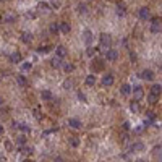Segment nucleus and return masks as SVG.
<instances>
[{
	"label": "nucleus",
	"mask_w": 162,
	"mask_h": 162,
	"mask_svg": "<svg viewBox=\"0 0 162 162\" xmlns=\"http://www.w3.org/2000/svg\"><path fill=\"white\" fill-rule=\"evenodd\" d=\"M99 41H101V47H102V49H110V47H112V37H110L109 34L102 33L101 36H99Z\"/></svg>",
	"instance_id": "1"
},
{
	"label": "nucleus",
	"mask_w": 162,
	"mask_h": 162,
	"mask_svg": "<svg viewBox=\"0 0 162 162\" xmlns=\"http://www.w3.org/2000/svg\"><path fill=\"white\" fill-rule=\"evenodd\" d=\"M131 91H133V97H135V101H141V99H143L144 91H143V88H141V86H135Z\"/></svg>",
	"instance_id": "2"
},
{
	"label": "nucleus",
	"mask_w": 162,
	"mask_h": 162,
	"mask_svg": "<svg viewBox=\"0 0 162 162\" xmlns=\"http://www.w3.org/2000/svg\"><path fill=\"white\" fill-rule=\"evenodd\" d=\"M105 57H107L109 62H115L117 58H118V52H117L115 49H107V52H105Z\"/></svg>",
	"instance_id": "3"
},
{
	"label": "nucleus",
	"mask_w": 162,
	"mask_h": 162,
	"mask_svg": "<svg viewBox=\"0 0 162 162\" xmlns=\"http://www.w3.org/2000/svg\"><path fill=\"white\" fill-rule=\"evenodd\" d=\"M154 76H156V75H154L153 70H143V71H141V78L146 80V81H153Z\"/></svg>",
	"instance_id": "4"
},
{
	"label": "nucleus",
	"mask_w": 162,
	"mask_h": 162,
	"mask_svg": "<svg viewBox=\"0 0 162 162\" xmlns=\"http://www.w3.org/2000/svg\"><path fill=\"white\" fill-rule=\"evenodd\" d=\"M138 16H139L141 20H149L151 16V12L147 7H143V8H139V12H138Z\"/></svg>",
	"instance_id": "5"
},
{
	"label": "nucleus",
	"mask_w": 162,
	"mask_h": 162,
	"mask_svg": "<svg viewBox=\"0 0 162 162\" xmlns=\"http://www.w3.org/2000/svg\"><path fill=\"white\" fill-rule=\"evenodd\" d=\"M70 29H71V26L68 25V23H65V21L58 23V31H60L62 34H68V33H70Z\"/></svg>",
	"instance_id": "6"
},
{
	"label": "nucleus",
	"mask_w": 162,
	"mask_h": 162,
	"mask_svg": "<svg viewBox=\"0 0 162 162\" xmlns=\"http://www.w3.org/2000/svg\"><path fill=\"white\" fill-rule=\"evenodd\" d=\"M113 75H110V73H107V75H104V76H102V84L104 86H112L113 84Z\"/></svg>",
	"instance_id": "7"
},
{
	"label": "nucleus",
	"mask_w": 162,
	"mask_h": 162,
	"mask_svg": "<svg viewBox=\"0 0 162 162\" xmlns=\"http://www.w3.org/2000/svg\"><path fill=\"white\" fill-rule=\"evenodd\" d=\"M68 126H71V128H75V130H80L83 125L78 118H68Z\"/></svg>",
	"instance_id": "8"
},
{
	"label": "nucleus",
	"mask_w": 162,
	"mask_h": 162,
	"mask_svg": "<svg viewBox=\"0 0 162 162\" xmlns=\"http://www.w3.org/2000/svg\"><path fill=\"white\" fill-rule=\"evenodd\" d=\"M151 33H154V34L161 33V20H153V25H151Z\"/></svg>",
	"instance_id": "9"
},
{
	"label": "nucleus",
	"mask_w": 162,
	"mask_h": 162,
	"mask_svg": "<svg viewBox=\"0 0 162 162\" xmlns=\"http://www.w3.org/2000/svg\"><path fill=\"white\" fill-rule=\"evenodd\" d=\"M10 60H12L13 63H21L23 57H21V54H20V52H13L12 55H10Z\"/></svg>",
	"instance_id": "10"
},
{
	"label": "nucleus",
	"mask_w": 162,
	"mask_h": 162,
	"mask_svg": "<svg viewBox=\"0 0 162 162\" xmlns=\"http://www.w3.org/2000/svg\"><path fill=\"white\" fill-rule=\"evenodd\" d=\"M92 70L94 71H102L104 70V62L102 60H94V63H92Z\"/></svg>",
	"instance_id": "11"
},
{
	"label": "nucleus",
	"mask_w": 162,
	"mask_h": 162,
	"mask_svg": "<svg viewBox=\"0 0 162 162\" xmlns=\"http://www.w3.org/2000/svg\"><path fill=\"white\" fill-rule=\"evenodd\" d=\"M52 92L49 91V89H44L42 92H41V99H42V101H52Z\"/></svg>",
	"instance_id": "12"
},
{
	"label": "nucleus",
	"mask_w": 162,
	"mask_h": 162,
	"mask_svg": "<svg viewBox=\"0 0 162 162\" xmlns=\"http://www.w3.org/2000/svg\"><path fill=\"white\" fill-rule=\"evenodd\" d=\"M16 83H18L21 88H26L28 86V80H26L25 75H18V76H16Z\"/></svg>",
	"instance_id": "13"
},
{
	"label": "nucleus",
	"mask_w": 162,
	"mask_h": 162,
	"mask_svg": "<svg viewBox=\"0 0 162 162\" xmlns=\"http://www.w3.org/2000/svg\"><path fill=\"white\" fill-rule=\"evenodd\" d=\"M55 54H57L58 58H63L65 55H67V49H65L63 46H58L57 49H55Z\"/></svg>",
	"instance_id": "14"
},
{
	"label": "nucleus",
	"mask_w": 162,
	"mask_h": 162,
	"mask_svg": "<svg viewBox=\"0 0 162 162\" xmlns=\"http://www.w3.org/2000/svg\"><path fill=\"white\" fill-rule=\"evenodd\" d=\"M120 92H122L123 96H130V94H131V86H130V84H122Z\"/></svg>",
	"instance_id": "15"
},
{
	"label": "nucleus",
	"mask_w": 162,
	"mask_h": 162,
	"mask_svg": "<svg viewBox=\"0 0 162 162\" xmlns=\"http://www.w3.org/2000/svg\"><path fill=\"white\" fill-rule=\"evenodd\" d=\"M161 92H162V88H161V84H153V86H151V94L161 96Z\"/></svg>",
	"instance_id": "16"
},
{
	"label": "nucleus",
	"mask_w": 162,
	"mask_h": 162,
	"mask_svg": "<svg viewBox=\"0 0 162 162\" xmlns=\"http://www.w3.org/2000/svg\"><path fill=\"white\" fill-rule=\"evenodd\" d=\"M21 41L25 44H29L31 41H33V34H31V33H23L21 34Z\"/></svg>",
	"instance_id": "17"
},
{
	"label": "nucleus",
	"mask_w": 162,
	"mask_h": 162,
	"mask_svg": "<svg viewBox=\"0 0 162 162\" xmlns=\"http://www.w3.org/2000/svg\"><path fill=\"white\" fill-rule=\"evenodd\" d=\"M131 151H133V153H139V151H144V144H143V143H133Z\"/></svg>",
	"instance_id": "18"
},
{
	"label": "nucleus",
	"mask_w": 162,
	"mask_h": 162,
	"mask_svg": "<svg viewBox=\"0 0 162 162\" xmlns=\"http://www.w3.org/2000/svg\"><path fill=\"white\" fill-rule=\"evenodd\" d=\"M84 42L88 44V46L92 42V33H91L89 29H86V31H84Z\"/></svg>",
	"instance_id": "19"
},
{
	"label": "nucleus",
	"mask_w": 162,
	"mask_h": 162,
	"mask_svg": "<svg viewBox=\"0 0 162 162\" xmlns=\"http://www.w3.org/2000/svg\"><path fill=\"white\" fill-rule=\"evenodd\" d=\"M18 128L21 130L23 133H31V128H29V125H28V123H18Z\"/></svg>",
	"instance_id": "20"
},
{
	"label": "nucleus",
	"mask_w": 162,
	"mask_h": 162,
	"mask_svg": "<svg viewBox=\"0 0 162 162\" xmlns=\"http://www.w3.org/2000/svg\"><path fill=\"white\" fill-rule=\"evenodd\" d=\"M86 84L88 86H94L96 84V76L94 75H88V76H86Z\"/></svg>",
	"instance_id": "21"
},
{
	"label": "nucleus",
	"mask_w": 162,
	"mask_h": 162,
	"mask_svg": "<svg viewBox=\"0 0 162 162\" xmlns=\"http://www.w3.org/2000/svg\"><path fill=\"white\" fill-rule=\"evenodd\" d=\"M161 96H156V94H149L147 96V102L149 104H157V101H159Z\"/></svg>",
	"instance_id": "22"
},
{
	"label": "nucleus",
	"mask_w": 162,
	"mask_h": 162,
	"mask_svg": "<svg viewBox=\"0 0 162 162\" xmlns=\"http://www.w3.org/2000/svg\"><path fill=\"white\" fill-rule=\"evenodd\" d=\"M16 144H20V146H25V144H26V136H25V135L16 136Z\"/></svg>",
	"instance_id": "23"
},
{
	"label": "nucleus",
	"mask_w": 162,
	"mask_h": 162,
	"mask_svg": "<svg viewBox=\"0 0 162 162\" xmlns=\"http://www.w3.org/2000/svg\"><path fill=\"white\" fill-rule=\"evenodd\" d=\"M63 67V70L67 71V73H71V71L75 70V65L73 63H65V65H62Z\"/></svg>",
	"instance_id": "24"
},
{
	"label": "nucleus",
	"mask_w": 162,
	"mask_h": 162,
	"mask_svg": "<svg viewBox=\"0 0 162 162\" xmlns=\"http://www.w3.org/2000/svg\"><path fill=\"white\" fill-rule=\"evenodd\" d=\"M31 68H33V63H31V62H25V63H21V70L23 71H29Z\"/></svg>",
	"instance_id": "25"
},
{
	"label": "nucleus",
	"mask_w": 162,
	"mask_h": 162,
	"mask_svg": "<svg viewBox=\"0 0 162 162\" xmlns=\"http://www.w3.org/2000/svg\"><path fill=\"white\" fill-rule=\"evenodd\" d=\"M146 117H147V120L154 122V120H156V112H153V110H147V112H146Z\"/></svg>",
	"instance_id": "26"
},
{
	"label": "nucleus",
	"mask_w": 162,
	"mask_h": 162,
	"mask_svg": "<svg viewBox=\"0 0 162 162\" xmlns=\"http://www.w3.org/2000/svg\"><path fill=\"white\" fill-rule=\"evenodd\" d=\"M52 67H54V68H60V67H62V60H60L58 57H55L54 60H52Z\"/></svg>",
	"instance_id": "27"
},
{
	"label": "nucleus",
	"mask_w": 162,
	"mask_h": 162,
	"mask_svg": "<svg viewBox=\"0 0 162 162\" xmlns=\"http://www.w3.org/2000/svg\"><path fill=\"white\" fill-rule=\"evenodd\" d=\"M86 12H88V7H86L84 3H80V5H78V13H81V15H84Z\"/></svg>",
	"instance_id": "28"
},
{
	"label": "nucleus",
	"mask_w": 162,
	"mask_h": 162,
	"mask_svg": "<svg viewBox=\"0 0 162 162\" xmlns=\"http://www.w3.org/2000/svg\"><path fill=\"white\" fill-rule=\"evenodd\" d=\"M49 31L52 34H57L58 33V23H52V25H50V28H49Z\"/></svg>",
	"instance_id": "29"
},
{
	"label": "nucleus",
	"mask_w": 162,
	"mask_h": 162,
	"mask_svg": "<svg viewBox=\"0 0 162 162\" xmlns=\"http://www.w3.org/2000/svg\"><path fill=\"white\" fill-rule=\"evenodd\" d=\"M117 15H118V16H125V7H123V5L117 7Z\"/></svg>",
	"instance_id": "30"
},
{
	"label": "nucleus",
	"mask_w": 162,
	"mask_h": 162,
	"mask_svg": "<svg viewBox=\"0 0 162 162\" xmlns=\"http://www.w3.org/2000/svg\"><path fill=\"white\" fill-rule=\"evenodd\" d=\"M70 144H71V146H73V147H78V146H80V139H78V138H70Z\"/></svg>",
	"instance_id": "31"
},
{
	"label": "nucleus",
	"mask_w": 162,
	"mask_h": 162,
	"mask_svg": "<svg viewBox=\"0 0 162 162\" xmlns=\"http://www.w3.org/2000/svg\"><path fill=\"white\" fill-rule=\"evenodd\" d=\"M39 52H42V54H47V52H50L52 50V46H44V47H39Z\"/></svg>",
	"instance_id": "32"
},
{
	"label": "nucleus",
	"mask_w": 162,
	"mask_h": 162,
	"mask_svg": "<svg viewBox=\"0 0 162 162\" xmlns=\"http://www.w3.org/2000/svg\"><path fill=\"white\" fill-rule=\"evenodd\" d=\"M130 109H131L133 112H138V110H139V105H138V101H133L131 104H130Z\"/></svg>",
	"instance_id": "33"
},
{
	"label": "nucleus",
	"mask_w": 162,
	"mask_h": 162,
	"mask_svg": "<svg viewBox=\"0 0 162 162\" xmlns=\"http://www.w3.org/2000/svg\"><path fill=\"white\" fill-rule=\"evenodd\" d=\"M3 144H5V149H7V151H12V149H13V143H12V141L7 139Z\"/></svg>",
	"instance_id": "34"
},
{
	"label": "nucleus",
	"mask_w": 162,
	"mask_h": 162,
	"mask_svg": "<svg viewBox=\"0 0 162 162\" xmlns=\"http://www.w3.org/2000/svg\"><path fill=\"white\" fill-rule=\"evenodd\" d=\"M78 99H80V101L81 102H88V99H86V94H84V92H78Z\"/></svg>",
	"instance_id": "35"
},
{
	"label": "nucleus",
	"mask_w": 162,
	"mask_h": 162,
	"mask_svg": "<svg viewBox=\"0 0 162 162\" xmlns=\"http://www.w3.org/2000/svg\"><path fill=\"white\" fill-rule=\"evenodd\" d=\"M50 3H52V7H55V8H60V7H62L60 0H50Z\"/></svg>",
	"instance_id": "36"
},
{
	"label": "nucleus",
	"mask_w": 162,
	"mask_h": 162,
	"mask_svg": "<svg viewBox=\"0 0 162 162\" xmlns=\"http://www.w3.org/2000/svg\"><path fill=\"white\" fill-rule=\"evenodd\" d=\"M39 8H41V10H44V12H49V5H47V3H44V2H41V3H39Z\"/></svg>",
	"instance_id": "37"
},
{
	"label": "nucleus",
	"mask_w": 162,
	"mask_h": 162,
	"mask_svg": "<svg viewBox=\"0 0 162 162\" xmlns=\"http://www.w3.org/2000/svg\"><path fill=\"white\" fill-rule=\"evenodd\" d=\"M21 151H23L25 154H31L34 149H33V147H28V146H23V149H21Z\"/></svg>",
	"instance_id": "38"
},
{
	"label": "nucleus",
	"mask_w": 162,
	"mask_h": 162,
	"mask_svg": "<svg viewBox=\"0 0 162 162\" xmlns=\"http://www.w3.org/2000/svg\"><path fill=\"white\" fill-rule=\"evenodd\" d=\"M122 130H123V131H128V130H130V123L125 122V123L122 125Z\"/></svg>",
	"instance_id": "39"
},
{
	"label": "nucleus",
	"mask_w": 162,
	"mask_h": 162,
	"mask_svg": "<svg viewBox=\"0 0 162 162\" xmlns=\"http://www.w3.org/2000/svg\"><path fill=\"white\" fill-rule=\"evenodd\" d=\"M154 154H156V156L159 154V156H161V144H159V146H156V147H154Z\"/></svg>",
	"instance_id": "40"
},
{
	"label": "nucleus",
	"mask_w": 162,
	"mask_h": 162,
	"mask_svg": "<svg viewBox=\"0 0 162 162\" xmlns=\"http://www.w3.org/2000/svg\"><path fill=\"white\" fill-rule=\"evenodd\" d=\"M7 112H8L7 109H2V107H0V117H5V115H7Z\"/></svg>",
	"instance_id": "41"
},
{
	"label": "nucleus",
	"mask_w": 162,
	"mask_h": 162,
	"mask_svg": "<svg viewBox=\"0 0 162 162\" xmlns=\"http://www.w3.org/2000/svg\"><path fill=\"white\" fill-rule=\"evenodd\" d=\"M63 86H65V89H70L71 88V81H65Z\"/></svg>",
	"instance_id": "42"
},
{
	"label": "nucleus",
	"mask_w": 162,
	"mask_h": 162,
	"mask_svg": "<svg viewBox=\"0 0 162 162\" xmlns=\"http://www.w3.org/2000/svg\"><path fill=\"white\" fill-rule=\"evenodd\" d=\"M130 57H131V60H136V54L131 52V54H130Z\"/></svg>",
	"instance_id": "43"
},
{
	"label": "nucleus",
	"mask_w": 162,
	"mask_h": 162,
	"mask_svg": "<svg viewBox=\"0 0 162 162\" xmlns=\"http://www.w3.org/2000/svg\"><path fill=\"white\" fill-rule=\"evenodd\" d=\"M92 54H94V50H92L91 47H89V49H88V55H92Z\"/></svg>",
	"instance_id": "44"
},
{
	"label": "nucleus",
	"mask_w": 162,
	"mask_h": 162,
	"mask_svg": "<svg viewBox=\"0 0 162 162\" xmlns=\"http://www.w3.org/2000/svg\"><path fill=\"white\" fill-rule=\"evenodd\" d=\"M0 162H7V157L5 156H0Z\"/></svg>",
	"instance_id": "45"
},
{
	"label": "nucleus",
	"mask_w": 162,
	"mask_h": 162,
	"mask_svg": "<svg viewBox=\"0 0 162 162\" xmlns=\"http://www.w3.org/2000/svg\"><path fill=\"white\" fill-rule=\"evenodd\" d=\"M3 131H5V130H3V126H2V125H0V136H2V135H3Z\"/></svg>",
	"instance_id": "46"
},
{
	"label": "nucleus",
	"mask_w": 162,
	"mask_h": 162,
	"mask_svg": "<svg viewBox=\"0 0 162 162\" xmlns=\"http://www.w3.org/2000/svg\"><path fill=\"white\" fill-rule=\"evenodd\" d=\"M55 162H65V161L62 159V157H57V159H55Z\"/></svg>",
	"instance_id": "47"
},
{
	"label": "nucleus",
	"mask_w": 162,
	"mask_h": 162,
	"mask_svg": "<svg viewBox=\"0 0 162 162\" xmlns=\"http://www.w3.org/2000/svg\"><path fill=\"white\" fill-rule=\"evenodd\" d=\"M23 162H34V161H33V159H25Z\"/></svg>",
	"instance_id": "48"
},
{
	"label": "nucleus",
	"mask_w": 162,
	"mask_h": 162,
	"mask_svg": "<svg viewBox=\"0 0 162 162\" xmlns=\"http://www.w3.org/2000/svg\"><path fill=\"white\" fill-rule=\"evenodd\" d=\"M3 104V99H2V96H0V105H2Z\"/></svg>",
	"instance_id": "49"
},
{
	"label": "nucleus",
	"mask_w": 162,
	"mask_h": 162,
	"mask_svg": "<svg viewBox=\"0 0 162 162\" xmlns=\"http://www.w3.org/2000/svg\"><path fill=\"white\" fill-rule=\"evenodd\" d=\"M135 162H144V161H141V159H138V161H135Z\"/></svg>",
	"instance_id": "50"
}]
</instances>
